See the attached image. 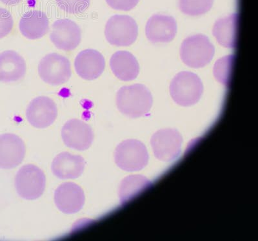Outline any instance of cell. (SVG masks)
I'll return each mask as SVG.
<instances>
[{"instance_id":"18","label":"cell","mask_w":258,"mask_h":241,"mask_svg":"<svg viewBox=\"0 0 258 241\" xmlns=\"http://www.w3.org/2000/svg\"><path fill=\"white\" fill-rule=\"evenodd\" d=\"M19 29L25 38L37 40L42 38L49 31V20L43 11H30L21 18Z\"/></svg>"},{"instance_id":"21","label":"cell","mask_w":258,"mask_h":241,"mask_svg":"<svg viewBox=\"0 0 258 241\" xmlns=\"http://www.w3.org/2000/svg\"><path fill=\"white\" fill-rule=\"evenodd\" d=\"M151 186V181L143 175H130L123 178L118 192L121 205H125Z\"/></svg>"},{"instance_id":"10","label":"cell","mask_w":258,"mask_h":241,"mask_svg":"<svg viewBox=\"0 0 258 241\" xmlns=\"http://www.w3.org/2000/svg\"><path fill=\"white\" fill-rule=\"evenodd\" d=\"M50 39L57 49L71 52L80 45L82 31L77 23L70 19H59L53 23Z\"/></svg>"},{"instance_id":"4","label":"cell","mask_w":258,"mask_h":241,"mask_svg":"<svg viewBox=\"0 0 258 241\" xmlns=\"http://www.w3.org/2000/svg\"><path fill=\"white\" fill-rule=\"evenodd\" d=\"M114 161L121 170L131 172L140 171L148 164V152L139 140H124L115 150Z\"/></svg>"},{"instance_id":"17","label":"cell","mask_w":258,"mask_h":241,"mask_svg":"<svg viewBox=\"0 0 258 241\" xmlns=\"http://www.w3.org/2000/svg\"><path fill=\"white\" fill-rule=\"evenodd\" d=\"M26 71V62L18 53L8 50L0 54V82H17L24 77Z\"/></svg>"},{"instance_id":"8","label":"cell","mask_w":258,"mask_h":241,"mask_svg":"<svg viewBox=\"0 0 258 241\" xmlns=\"http://www.w3.org/2000/svg\"><path fill=\"white\" fill-rule=\"evenodd\" d=\"M183 138L173 129H161L152 136L151 147L156 158L163 162L174 161L181 153Z\"/></svg>"},{"instance_id":"3","label":"cell","mask_w":258,"mask_h":241,"mask_svg":"<svg viewBox=\"0 0 258 241\" xmlns=\"http://www.w3.org/2000/svg\"><path fill=\"white\" fill-rule=\"evenodd\" d=\"M215 48L208 37L197 34L186 38L181 44L180 57L183 63L192 68H202L213 60Z\"/></svg>"},{"instance_id":"11","label":"cell","mask_w":258,"mask_h":241,"mask_svg":"<svg viewBox=\"0 0 258 241\" xmlns=\"http://www.w3.org/2000/svg\"><path fill=\"white\" fill-rule=\"evenodd\" d=\"M57 117L56 103L47 97L32 100L26 110V117L31 126L38 129L49 127Z\"/></svg>"},{"instance_id":"25","label":"cell","mask_w":258,"mask_h":241,"mask_svg":"<svg viewBox=\"0 0 258 241\" xmlns=\"http://www.w3.org/2000/svg\"><path fill=\"white\" fill-rule=\"evenodd\" d=\"M13 26L12 15L7 9L0 8V39L8 36L12 31Z\"/></svg>"},{"instance_id":"9","label":"cell","mask_w":258,"mask_h":241,"mask_svg":"<svg viewBox=\"0 0 258 241\" xmlns=\"http://www.w3.org/2000/svg\"><path fill=\"white\" fill-rule=\"evenodd\" d=\"M61 138L68 148L85 151L91 147L94 138L93 129L86 122L79 119H71L64 124Z\"/></svg>"},{"instance_id":"20","label":"cell","mask_w":258,"mask_h":241,"mask_svg":"<svg viewBox=\"0 0 258 241\" xmlns=\"http://www.w3.org/2000/svg\"><path fill=\"white\" fill-rule=\"evenodd\" d=\"M238 22V15L236 13L216 21L213 27V35L220 45L226 48L236 47Z\"/></svg>"},{"instance_id":"7","label":"cell","mask_w":258,"mask_h":241,"mask_svg":"<svg viewBox=\"0 0 258 241\" xmlns=\"http://www.w3.org/2000/svg\"><path fill=\"white\" fill-rule=\"evenodd\" d=\"M38 74L41 79L48 84L54 86L63 84L72 75L71 62L68 58L58 53H50L41 60Z\"/></svg>"},{"instance_id":"13","label":"cell","mask_w":258,"mask_h":241,"mask_svg":"<svg viewBox=\"0 0 258 241\" xmlns=\"http://www.w3.org/2000/svg\"><path fill=\"white\" fill-rule=\"evenodd\" d=\"M26 147L22 139L12 133L0 135V168L10 170L24 161Z\"/></svg>"},{"instance_id":"22","label":"cell","mask_w":258,"mask_h":241,"mask_svg":"<svg viewBox=\"0 0 258 241\" xmlns=\"http://www.w3.org/2000/svg\"><path fill=\"white\" fill-rule=\"evenodd\" d=\"M214 0H179V9L185 15L197 16L209 12Z\"/></svg>"},{"instance_id":"6","label":"cell","mask_w":258,"mask_h":241,"mask_svg":"<svg viewBox=\"0 0 258 241\" xmlns=\"http://www.w3.org/2000/svg\"><path fill=\"white\" fill-rule=\"evenodd\" d=\"M138 27L136 21L127 15H114L107 21L105 36L108 42L117 47H127L137 40Z\"/></svg>"},{"instance_id":"27","label":"cell","mask_w":258,"mask_h":241,"mask_svg":"<svg viewBox=\"0 0 258 241\" xmlns=\"http://www.w3.org/2000/svg\"><path fill=\"white\" fill-rule=\"evenodd\" d=\"M22 0H0L2 3L8 5V6H14V5H17L20 3Z\"/></svg>"},{"instance_id":"14","label":"cell","mask_w":258,"mask_h":241,"mask_svg":"<svg viewBox=\"0 0 258 241\" xmlns=\"http://www.w3.org/2000/svg\"><path fill=\"white\" fill-rule=\"evenodd\" d=\"M75 68L78 75L83 79L95 80L105 70V58L98 51L87 49L79 53L76 57Z\"/></svg>"},{"instance_id":"15","label":"cell","mask_w":258,"mask_h":241,"mask_svg":"<svg viewBox=\"0 0 258 241\" xmlns=\"http://www.w3.org/2000/svg\"><path fill=\"white\" fill-rule=\"evenodd\" d=\"M177 32L176 20L172 16L154 15L149 18L145 28L147 39L153 43H169Z\"/></svg>"},{"instance_id":"26","label":"cell","mask_w":258,"mask_h":241,"mask_svg":"<svg viewBox=\"0 0 258 241\" xmlns=\"http://www.w3.org/2000/svg\"><path fill=\"white\" fill-rule=\"evenodd\" d=\"M108 6L117 11H128L137 6L140 0H105Z\"/></svg>"},{"instance_id":"1","label":"cell","mask_w":258,"mask_h":241,"mask_svg":"<svg viewBox=\"0 0 258 241\" xmlns=\"http://www.w3.org/2000/svg\"><path fill=\"white\" fill-rule=\"evenodd\" d=\"M116 101L122 114L132 119L148 114L153 103L151 92L139 83L121 87L117 92Z\"/></svg>"},{"instance_id":"16","label":"cell","mask_w":258,"mask_h":241,"mask_svg":"<svg viewBox=\"0 0 258 241\" xmlns=\"http://www.w3.org/2000/svg\"><path fill=\"white\" fill-rule=\"evenodd\" d=\"M85 166V161L82 156L62 152L53 160L51 170L60 179H75L84 173Z\"/></svg>"},{"instance_id":"19","label":"cell","mask_w":258,"mask_h":241,"mask_svg":"<svg viewBox=\"0 0 258 241\" xmlns=\"http://www.w3.org/2000/svg\"><path fill=\"white\" fill-rule=\"evenodd\" d=\"M110 67L116 77L124 82L135 80L139 75L138 60L132 53L125 51H119L112 55Z\"/></svg>"},{"instance_id":"2","label":"cell","mask_w":258,"mask_h":241,"mask_svg":"<svg viewBox=\"0 0 258 241\" xmlns=\"http://www.w3.org/2000/svg\"><path fill=\"white\" fill-rule=\"evenodd\" d=\"M204 86L201 79L191 72L177 74L170 85L172 99L179 106L187 107L195 105L201 99Z\"/></svg>"},{"instance_id":"23","label":"cell","mask_w":258,"mask_h":241,"mask_svg":"<svg viewBox=\"0 0 258 241\" xmlns=\"http://www.w3.org/2000/svg\"><path fill=\"white\" fill-rule=\"evenodd\" d=\"M234 58L233 55L226 56L218 60L214 67V77L226 87L229 85Z\"/></svg>"},{"instance_id":"12","label":"cell","mask_w":258,"mask_h":241,"mask_svg":"<svg viewBox=\"0 0 258 241\" xmlns=\"http://www.w3.org/2000/svg\"><path fill=\"white\" fill-rule=\"evenodd\" d=\"M55 205L66 214L79 212L85 205L84 190L74 182H64L54 192Z\"/></svg>"},{"instance_id":"24","label":"cell","mask_w":258,"mask_h":241,"mask_svg":"<svg viewBox=\"0 0 258 241\" xmlns=\"http://www.w3.org/2000/svg\"><path fill=\"white\" fill-rule=\"evenodd\" d=\"M62 11L73 15L84 13L89 8L91 0H56Z\"/></svg>"},{"instance_id":"5","label":"cell","mask_w":258,"mask_h":241,"mask_svg":"<svg viewBox=\"0 0 258 241\" xmlns=\"http://www.w3.org/2000/svg\"><path fill=\"white\" fill-rule=\"evenodd\" d=\"M46 177L43 171L33 164H27L18 171L15 178L16 191L26 200L40 198L45 191Z\"/></svg>"}]
</instances>
